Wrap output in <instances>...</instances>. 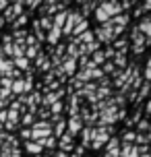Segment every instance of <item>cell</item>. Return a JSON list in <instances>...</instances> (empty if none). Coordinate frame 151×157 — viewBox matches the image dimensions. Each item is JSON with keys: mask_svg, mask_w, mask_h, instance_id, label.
<instances>
[{"mask_svg": "<svg viewBox=\"0 0 151 157\" xmlns=\"http://www.w3.org/2000/svg\"><path fill=\"white\" fill-rule=\"evenodd\" d=\"M112 134H114V126H93L89 147H91V149H95V151H99L103 145L112 139Z\"/></svg>", "mask_w": 151, "mask_h": 157, "instance_id": "6da1fadb", "label": "cell"}, {"mask_svg": "<svg viewBox=\"0 0 151 157\" xmlns=\"http://www.w3.org/2000/svg\"><path fill=\"white\" fill-rule=\"evenodd\" d=\"M66 6H68V2H44V4L40 6V17L52 19L54 15H58V13L64 10Z\"/></svg>", "mask_w": 151, "mask_h": 157, "instance_id": "7a4b0ae2", "label": "cell"}, {"mask_svg": "<svg viewBox=\"0 0 151 157\" xmlns=\"http://www.w3.org/2000/svg\"><path fill=\"white\" fill-rule=\"evenodd\" d=\"M128 21H130V17H128L126 13H122V15H118V17H112L110 21H108L112 33H114V37H118L120 33L124 31V27L128 25Z\"/></svg>", "mask_w": 151, "mask_h": 157, "instance_id": "3957f363", "label": "cell"}, {"mask_svg": "<svg viewBox=\"0 0 151 157\" xmlns=\"http://www.w3.org/2000/svg\"><path fill=\"white\" fill-rule=\"evenodd\" d=\"M81 21H83V17H81L79 10H68V13H66V21H64V25H62V35H71L72 29H75V25L81 23Z\"/></svg>", "mask_w": 151, "mask_h": 157, "instance_id": "277c9868", "label": "cell"}, {"mask_svg": "<svg viewBox=\"0 0 151 157\" xmlns=\"http://www.w3.org/2000/svg\"><path fill=\"white\" fill-rule=\"evenodd\" d=\"M99 8H102L106 15L110 17H118L122 15V8H120V2H116V0H106V2H99Z\"/></svg>", "mask_w": 151, "mask_h": 157, "instance_id": "5b68a950", "label": "cell"}, {"mask_svg": "<svg viewBox=\"0 0 151 157\" xmlns=\"http://www.w3.org/2000/svg\"><path fill=\"white\" fill-rule=\"evenodd\" d=\"M56 147L62 151V153H66V155L72 153V149H75V136H71L68 132H64L62 136L56 141Z\"/></svg>", "mask_w": 151, "mask_h": 157, "instance_id": "8992f818", "label": "cell"}, {"mask_svg": "<svg viewBox=\"0 0 151 157\" xmlns=\"http://www.w3.org/2000/svg\"><path fill=\"white\" fill-rule=\"evenodd\" d=\"M83 120H81L79 116H72V118H68L66 120V132L71 134V136H75V134H79L81 130H83Z\"/></svg>", "mask_w": 151, "mask_h": 157, "instance_id": "52a82bcc", "label": "cell"}, {"mask_svg": "<svg viewBox=\"0 0 151 157\" xmlns=\"http://www.w3.org/2000/svg\"><path fill=\"white\" fill-rule=\"evenodd\" d=\"M60 68H62L64 75L75 77V72H77V60H75V58H68V56H64V58H62V64H60Z\"/></svg>", "mask_w": 151, "mask_h": 157, "instance_id": "ba28073f", "label": "cell"}, {"mask_svg": "<svg viewBox=\"0 0 151 157\" xmlns=\"http://www.w3.org/2000/svg\"><path fill=\"white\" fill-rule=\"evenodd\" d=\"M103 149H106V155L118 157V153H120V139H118V136H112L110 141L103 145Z\"/></svg>", "mask_w": 151, "mask_h": 157, "instance_id": "9c48e42d", "label": "cell"}, {"mask_svg": "<svg viewBox=\"0 0 151 157\" xmlns=\"http://www.w3.org/2000/svg\"><path fill=\"white\" fill-rule=\"evenodd\" d=\"M137 31L141 33V35H145V37H151V17L145 15L141 21H139V25H135Z\"/></svg>", "mask_w": 151, "mask_h": 157, "instance_id": "30bf717a", "label": "cell"}, {"mask_svg": "<svg viewBox=\"0 0 151 157\" xmlns=\"http://www.w3.org/2000/svg\"><path fill=\"white\" fill-rule=\"evenodd\" d=\"M60 37H62V31H60L58 27H52L48 31V35H46V41H48L50 48H52V46H58V44H60Z\"/></svg>", "mask_w": 151, "mask_h": 157, "instance_id": "8fae6325", "label": "cell"}, {"mask_svg": "<svg viewBox=\"0 0 151 157\" xmlns=\"http://www.w3.org/2000/svg\"><path fill=\"white\" fill-rule=\"evenodd\" d=\"M13 71H15L13 60H10V58H0V75L10 78V72H13Z\"/></svg>", "mask_w": 151, "mask_h": 157, "instance_id": "7c38bea8", "label": "cell"}, {"mask_svg": "<svg viewBox=\"0 0 151 157\" xmlns=\"http://www.w3.org/2000/svg\"><path fill=\"white\" fill-rule=\"evenodd\" d=\"M112 48H114V52H116V54L126 56V54H128V39H124V37L116 39V41L112 44Z\"/></svg>", "mask_w": 151, "mask_h": 157, "instance_id": "4fadbf2b", "label": "cell"}, {"mask_svg": "<svg viewBox=\"0 0 151 157\" xmlns=\"http://www.w3.org/2000/svg\"><path fill=\"white\" fill-rule=\"evenodd\" d=\"M66 132V120H60V122H56V124H52V136H54L56 141H58V139H60V136H62V134Z\"/></svg>", "mask_w": 151, "mask_h": 157, "instance_id": "5bb4252c", "label": "cell"}, {"mask_svg": "<svg viewBox=\"0 0 151 157\" xmlns=\"http://www.w3.org/2000/svg\"><path fill=\"white\" fill-rule=\"evenodd\" d=\"M25 151H27L29 155L35 157V155H41V151H44V149H41V145L37 141H27V143H25Z\"/></svg>", "mask_w": 151, "mask_h": 157, "instance_id": "9a60e30c", "label": "cell"}, {"mask_svg": "<svg viewBox=\"0 0 151 157\" xmlns=\"http://www.w3.org/2000/svg\"><path fill=\"white\" fill-rule=\"evenodd\" d=\"M91 130H93V126H85L79 132L81 134V147H83V149H87L89 143H91Z\"/></svg>", "mask_w": 151, "mask_h": 157, "instance_id": "2e32d148", "label": "cell"}, {"mask_svg": "<svg viewBox=\"0 0 151 157\" xmlns=\"http://www.w3.org/2000/svg\"><path fill=\"white\" fill-rule=\"evenodd\" d=\"M75 39V41H77V44H79V46H85V44H91V41H95V37H93V31H85V33H81L79 37H72Z\"/></svg>", "mask_w": 151, "mask_h": 157, "instance_id": "e0dca14e", "label": "cell"}, {"mask_svg": "<svg viewBox=\"0 0 151 157\" xmlns=\"http://www.w3.org/2000/svg\"><path fill=\"white\" fill-rule=\"evenodd\" d=\"M95 6H97V2H81V10H79L81 17H83V19H87V17L95 10Z\"/></svg>", "mask_w": 151, "mask_h": 157, "instance_id": "ac0fdd59", "label": "cell"}, {"mask_svg": "<svg viewBox=\"0 0 151 157\" xmlns=\"http://www.w3.org/2000/svg\"><path fill=\"white\" fill-rule=\"evenodd\" d=\"M87 29H89V21H87V19H83L81 23H77V25H75V29H72L71 37H79L81 33H85Z\"/></svg>", "mask_w": 151, "mask_h": 157, "instance_id": "d6986e66", "label": "cell"}, {"mask_svg": "<svg viewBox=\"0 0 151 157\" xmlns=\"http://www.w3.org/2000/svg\"><path fill=\"white\" fill-rule=\"evenodd\" d=\"M66 13H68V10H60L58 15H54V19H52V27H58V29L62 31V25H64V21H66Z\"/></svg>", "mask_w": 151, "mask_h": 157, "instance_id": "ffe728a7", "label": "cell"}, {"mask_svg": "<svg viewBox=\"0 0 151 157\" xmlns=\"http://www.w3.org/2000/svg\"><path fill=\"white\" fill-rule=\"evenodd\" d=\"M13 66H15L17 71H29V60L21 56V58H13Z\"/></svg>", "mask_w": 151, "mask_h": 157, "instance_id": "44dd1931", "label": "cell"}, {"mask_svg": "<svg viewBox=\"0 0 151 157\" xmlns=\"http://www.w3.org/2000/svg\"><path fill=\"white\" fill-rule=\"evenodd\" d=\"M149 8H151V2H149V0H147V2H143L141 6H137V4H135V10H133V15H135V19H139V17H145Z\"/></svg>", "mask_w": 151, "mask_h": 157, "instance_id": "7402d4cb", "label": "cell"}, {"mask_svg": "<svg viewBox=\"0 0 151 157\" xmlns=\"http://www.w3.org/2000/svg\"><path fill=\"white\" fill-rule=\"evenodd\" d=\"M27 21H29V13L25 10V13H23L21 17H17L15 21H13V29H21L23 25H27Z\"/></svg>", "mask_w": 151, "mask_h": 157, "instance_id": "603a6c76", "label": "cell"}, {"mask_svg": "<svg viewBox=\"0 0 151 157\" xmlns=\"http://www.w3.org/2000/svg\"><path fill=\"white\" fill-rule=\"evenodd\" d=\"M33 122H35V116H33V114H29V112L21 114V120H19V124H23L25 128H31Z\"/></svg>", "mask_w": 151, "mask_h": 157, "instance_id": "cb8c5ba5", "label": "cell"}, {"mask_svg": "<svg viewBox=\"0 0 151 157\" xmlns=\"http://www.w3.org/2000/svg\"><path fill=\"white\" fill-rule=\"evenodd\" d=\"M48 110H50V116H62L64 103H62V101H54V103L48 108Z\"/></svg>", "mask_w": 151, "mask_h": 157, "instance_id": "d4e9b609", "label": "cell"}, {"mask_svg": "<svg viewBox=\"0 0 151 157\" xmlns=\"http://www.w3.org/2000/svg\"><path fill=\"white\" fill-rule=\"evenodd\" d=\"M91 62L95 64L97 68H99V66L106 62V58H103V52H102V50H97V52H93V54H91Z\"/></svg>", "mask_w": 151, "mask_h": 157, "instance_id": "484cf974", "label": "cell"}, {"mask_svg": "<svg viewBox=\"0 0 151 157\" xmlns=\"http://www.w3.org/2000/svg\"><path fill=\"white\" fill-rule=\"evenodd\" d=\"M137 130H139V134H149V120L147 118L139 120L137 122Z\"/></svg>", "mask_w": 151, "mask_h": 157, "instance_id": "4316f807", "label": "cell"}, {"mask_svg": "<svg viewBox=\"0 0 151 157\" xmlns=\"http://www.w3.org/2000/svg\"><path fill=\"white\" fill-rule=\"evenodd\" d=\"M37 23H40L41 31H50V29H52V19H48V17H40Z\"/></svg>", "mask_w": 151, "mask_h": 157, "instance_id": "83f0119b", "label": "cell"}, {"mask_svg": "<svg viewBox=\"0 0 151 157\" xmlns=\"http://www.w3.org/2000/svg\"><path fill=\"white\" fill-rule=\"evenodd\" d=\"M41 145V149H56V139L54 136H48V139H44V141H37Z\"/></svg>", "mask_w": 151, "mask_h": 157, "instance_id": "f1b7e54d", "label": "cell"}, {"mask_svg": "<svg viewBox=\"0 0 151 157\" xmlns=\"http://www.w3.org/2000/svg\"><path fill=\"white\" fill-rule=\"evenodd\" d=\"M135 136H137L135 130H126V132L122 134V143H126V145H135Z\"/></svg>", "mask_w": 151, "mask_h": 157, "instance_id": "f546056e", "label": "cell"}, {"mask_svg": "<svg viewBox=\"0 0 151 157\" xmlns=\"http://www.w3.org/2000/svg\"><path fill=\"white\" fill-rule=\"evenodd\" d=\"M40 54V46H31V48H25V58L27 60H31V58H35V56Z\"/></svg>", "mask_w": 151, "mask_h": 157, "instance_id": "4dcf8cb0", "label": "cell"}, {"mask_svg": "<svg viewBox=\"0 0 151 157\" xmlns=\"http://www.w3.org/2000/svg\"><path fill=\"white\" fill-rule=\"evenodd\" d=\"M141 78H143V83H149V78H151V60H147V62H145V68H143Z\"/></svg>", "mask_w": 151, "mask_h": 157, "instance_id": "1f68e13d", "label": "cell"}, {"mask_svg": "<svg viewBox=\"0 0 151 157\" xmlns=\"http://www.w3.org/2000/svg\"><path fill=\"white\" fill-rule=\"evenodd\" d=\"M114 71H116V68H114L112 60H108V62H103V64H102V72H103V77H106V75H112Z\"/></svg>", "mask_w": 151, "mask_h": 157, "instance_id": "d6a6232c", "label": "cell"}, {"mask_svg": "<svg viewBox=\"0 0 151 157\" xmlns=\"http://www.w3.org/2000/svg\"><path fill=\"white\" fill-rule=\"evenodd\" d=\"M10 85H13V78H8V77L0 78V89L2 91H10Z\"/></svg>", "mask_w": 151, "mask_h": 157, "instance_id": "836d02e7", "label": "cell"}, {"mask_svg": "<svg viewBox=\"0 0 151 157\" xmlns=\"http://www.w3.org/2000/svg\"><path fill=\"white\" fill-rule=\"evenodd\" d=\"M147 143H149V134H139V132H137L135 145H139V147H141V145H147Z\"/></svg>", "mask_w": 151, "mask_h": 157, "instance_id": "e575fe53", "label": "cell"}, {"mask_svg": "<svg viewBox=\"0 0 151 157\" xmlns=\"http://www.w3.org/2000/svg\"><path fill=\"white\" fill-rule=\"evenodd\" d=\"M19 136H21L25 143L31 141V128H19Z\"/></svg>", "mask_w": 151, "mask_h": 157, "instance_id": "d590c367", "label": "cell"}, {"mask_svg": "<svg viewBox=\"0 0 151 157\" xmlns=\"http://www.w3.org/2000/svg\"><path fill=\"white\" fill-rule=\"evenodd\" d=\"M102 52H103V58H106V62H108L110 58H114V56H116V52H114V48H112V46H108L106 50H102Z\"/></svg>", "mask_w": 151, "mask_h": 157, "instance_id": "8d00e7d4", "label": "cell"}, {"mask_svg": "<svg viewBox=\"0 0 151 157\" xmlns=\"http://www.w3.org/2000/svg\"><path fill=\"white\" fill-rule=\"evenodd\" d=\"M103 77V72H102V68H93V71H91V81H99V78Z\"/></svg>", "mask_w": 151, "mask_h": 157, "instance_id": "74e56055", "label": "cell"}, {"mask_svg": "<svg viewBox=\"0 0 151 157\" xmlns=\"http://www.w3.org/2000/svg\"><path fill=\"white\" fill-rule=\"evenodd\" d=\"M133 6H135V2H133V0H124V2H120V8H122V13H124L126 8H133Z\"/></svg>", "mask_w": 151, "mask_h": 157, "instance_id": "f35d334b", "label": "cell"}, {"mask_svg": "<svg viewBox=\"0 0 151 157\" xmlns=\"http://www.w3.org/2000/svg\"><path fill=\"white\" fill-rule=\"evenodd\" d=\"M23 6H27V8H40L41 2H23Z\"/></svg>", "mask_w": 151, "mask_h": 157, "instance_id": "ab89813d", "label": "cell"}, {"mask_svg": "<svg viewBox=\"0 0 151 157\" xmlns=\"http://www.w3.org/2000/svg\"><path fill=\"white\" fill-rule=\"evenodd\" d=\"M4 122H6V110H0V124L4 126Z\"/></svg>", "mask_w": 151, "mask_h": 157, "instance_id": "60d3db41", "label": "cell"}, {"mask_svg": "<svg viewBox=\"0 0 151 157\" xmlns=\"http://www.w3.org/2000/svg\"><path fill=\"white\" fill-rule=\"evenodd\" d=\"M2 41H4V44H13V37H10V35H4ZM4 44H2V46H4Z\"/></svg>", "mask_w": 151, "mask_h": 157, "instance_id": "b9f144b4", "label": "cell"}, {"mask_svg": "<svg viewBox=\"0 0 151 157\" xmlns=\"http://www.w3.org/2000/svg\"><path fill=\"white\" fill-rule=\"evenodd\" d=\"M149 112H151V103L147 101V103H145V114H149Z\"/></svg>", "mask_w": 151, "mask_h": 157, "instance_id": "7bdbcfd3", "label": "cell"}, {"mask_svg": "<svg viewBox=\"0 0 151 157\" xmlns=\"http://www.w3.org/2000/svg\"><path fill=\"white\" fill-rule=\"evenodd\" d=\"M56 157H68L66 153H62V151H56Z\"/></svg>", "mask_w": 151, "mask_h": 157, "instance_id": "ee69618b", "label": "cell"}, {"mask_svg": "<svg viewBox=\"0 0 151 157\" xmlns=\"http://www.w3.org/2000/svg\"><path fill=\"white\" fill-rule=\"evenodd\" d=\"M2 25H4V21H2V17H0V27H2Z\"/></svg>", "mask_w": 151, "mask_h": 157, "instance_id": "f6af8a7d", "label": "cell"}, {"mask_svg": "<svg viewBox=\"0 0 151 157\" xmlns=\"http://www.w3.org/2000/svg\"><path fill=\"white\" fill-rule=\"evenodd\" d=\"M35 157H50V155H35Z\"/></svg>", "mask_w": 151, "mask_h": 157, "instance_id": "bcb514c9", "label": "cell"}, {"mask_svg": "<svg viewBox=\"0 0 151 157\" xmlns=\"http://www.w3.org/2000/svg\"><path fill=\"white\" fill-rule=\"evenodd\" d=\"M103 157H114V155H106V153H103Z\"/></svg>", "mask_w": 151, "mask_h": 157, "instance_id": "7dc6e473", "label": "cell"}, {"mask_svg": "<svg viewBox=\"0 0 151 157\" xmlns=\"http://www.w3.org/2000/svg\"><path fill=\"white\" fill-rule=\"evenodd\" d=\"M0 147H2V141H0Z\"/></svg>", "mask_w": 151, "mask_h": 157, "instance_id": "c3c4849f", "label": "cell"}]
</instances>
